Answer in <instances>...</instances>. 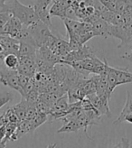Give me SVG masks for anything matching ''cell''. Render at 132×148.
<instances>
[{
  "label": "cell",
  "instance_id": "obj_1",
  "mask_svg": "<svg viewBox=\"0 0 132 148\" xmlns=\"http://www.w3.org/2000/svg\"><path fill=\"white\" fill-rule=\"evenodd\" d=\"M2 12H9L18 18L25 25L28 26L40 20L32 5H25L19 0H9L1 7Z\"/></svg>",
  "mask_w": 132,
  "mask_h": 148
},
{
  "label": "cell",
  "instance_id": "obj_2",
  "mask_svg": "<svg viewBox=\"0 0 132 148\" xmlns=\"http://www.w3.org/2000/svg\"><path fill=\"white\" fill-rule=\"evenodd\" d=\"M27 27L31 34L33 35L34 41L37 43L38 48L45 44L46 42L50 39V37L53 35L51 28L45 23H43L41 20H38L37 22L28 25Z\"/></svg>",
  "mask_w": 132,
  "mask_h": 148
},
{
  "label": "cell",
  "instance_id": "obj_3",
  "mask_svg": "<svg viewBox=\"0 0 132 148\" xmlns=\"http://www.w3.org/2000/svg\"><path fill=\"white\" fill-rule=\"evenodd\" d=\"M45 45H47L55 54L61 58L67 55L72 51L69 41H66L59 33L56 34H53L50 39L46 42Z\"/></svg>",
  "mask_w": 132,
  "mask_h": 148
},
{
  "label": "cell",
  "instance_id": "obj_4",
  "mask_svg": "<svg viewBox=\"0 0 132 148\" xmlns=\"http://www.w3.org/2000/svg\"><path fill=\"white\" fill-rule=\"evenodd\" d=\"M0 82L11 88L12 90L22 93V88L19 85V72L17 70H13L6 67L3 65L2 69L0 70Z\"/></svg>",
  "mask_w": 132,
  "mask_h": 148
},
{
  "label": "cell",
  "instance_id": "obj_5",
  "mask_svg": "<svg viewBox=\"0 0 132 148\" xmlns=\"http://www.w3.org/2000/svg\"><path fill=\"white\" fill-rule=\"evenodd\" d=\"M53 3V0H33L32 5L37 14L38 18L47 25L50 28L53 27L50 14V5Z\"/></svg>",
  "mask_w": 132,
  "mask_h": 148
},
{
  "label": "cell",
  "instance_id": "obj_6",
  "mask_svg": "<svg viewBox=\"0 0 132 148\" xmlns=\"http://www.w3.org/2000/svg\"><path fill=\"white\" fill-rule=\"evenodd\" d=\"M17 71L21 74L28 76L29 78L34 77L36 71L35 59L31 57H19V65Z\"/></svg>",
  "mask_w": 132,
  "mask_h": 148
},
{
  "label": "cell",
  "instance_id": "obj_7",
  "mask_svg": "<svg viewBox=\"0 0 132 148\" xmlns=\"http://www.w3.org/2000/svg\"><path fill=\"white\" fill-rule=\"evenodd\" d=\"M86 98L91 102L93 107L99 111L101 116L106 115L109 117L111 116V110H109V99L99 97V96L96 94V92L88 95Z\"/></svg>",
  "mask_w": 132,
  "mask_h": 148
},
{
  "label": "cell",
  "instance_id": "obj_8",
  "mask_svg": "<svg viewBox=\"0 0 132 148\" xmlns=\"http://www.w3.org/2000/svg\"><path fill=\"white\" fill-rule=\"evenodd\" d=\"M24 26H25V25L22 23L18 18L12 16L11 18L8 20V22L6 24V25L3 27L1 31L4 34L16 39Z\"/></svg>",
  "mask_w": 132,
  "mask_h": 148
},
{
  "label": "cell",
  "instance_id": "obj_9",
  "mask_svg": "<svg viewBox=\"0 0 132 148\" xmlns=\"http://www.w3.org/2000/svg\"><path fill=\"white\" fill-rule=\"evenodd\" d=\"M34 125L30 119H21L17 123V127L14 132V134L12 136L10 141H17L19 138L28 133H33L34 131Z\"/></svg>",
  "mask_w": 132,
  "mask_h": 148
},
{
  "label": "cell",
  "instance_id": "obj_10",
  "mask_svg": "<svg viewBox=\"0 0 132 148\" xmlns=\"http://www.w3.org/2000/svg\"><path fill=\"white\" fill-rule=\"evenodd\" d=\"M36 55L53 65L61 63L62 62V58L59 57L57 54H55L47 45H45V44H43V45H42L41 47L37 49Z\"/></svg>",
  "mask_w": 132,
  "mask_h": 148
},
{
  "label": "cell",
  "instance_id": "obj_11",
  "mask_svg": "<svg viewBox=\"0 0 132 148\" xmlns=\"http://www.w3.org/2000/svg\"><path fill=\"white\" fill-rule=\"evenodd\" d=\"M109 23L104 19L100 18L96 22L92 24V32L95 36H102L104 38H107L109 36Z\"/></svg>",
  "mask_w": 132,
  "mask_h": 148
},
{
  "label": "cell",
  "instance_id": "obj_12",
  "mask_svg": "<svg viewBox=\"0 0 132 148\" xmlns=\"http://www.w3.org/2000/svg\"><path fill=\"white\" fill-rule=\"evenodd\" d=\"M37 49H38L37 47L33 45L31 43H29V42H20L18 56L19 57H31V58L35 59Z\"/></svg>",
  "mask_w": 132,
  "mask_h": 148
},
{
  "label": "cell",
  "instance_id": "obj_13",
  "mask_svg": "<svg viewBox=\"0 0 132 148\" xmlns=\"http://www.w3.org/2000/svg\"><path fill=\"white\" fill-rule=\"evenodd\" d=\"M117 85H123L127 83H132V72L128 68H116Z\"/></svg>",
  "mask_w": 132,
  "mask_h": 148
},
{
  "label": "cell",
  "instance_id": "obj_14",
  "mask_svg": "<svg viewBox=\"0 0 132 148\" xmlns=\"http://www.w3.org/2000/svg\"><path fill=\"white\" fill-rule=\"evenodd\" d=\"M70 106V101L68 94L66 93L63 95L62 97L58 98V99L54 103V105L51 107V113H56V112H62V111L67 110Z\"/></svg>",
  "mask_w": 132,
  "mask_h": 148
},
{
  "label": "cell",
  "instance_id": "obj_15",
  "mask_svg": "<svg viewBox=\"0 0 132 148\" xmlns=\"http://www.w3.org/2000/svg\"><path fill=\"white\" fill-rule=\"evenodd\" d=\"M131 112L132 113V96L131 94L128 91L127 92V100H126V103H125V106H124L121 113L120 114V116H118V118L113 122V125H120L122 123V118L123 116H125L126 114Z\"/></svg>",
  "mask_w": 132,
  "mask_h": 148
},
{
  "label": "cell",
  "instance_id": "obj_16",
  "mask_svg": "<svg viewBox=\"0 0 132 148\" xmlns=\"http://www.w3.org/2000/svg\"><path fill=\"white\" fill-rule=\"evenodd\" d=\"M3 62L6 67L13 70H17L19 65V56L16 53H7L4 58Z\"/></svg>",
  "mask_w": 132,
  "mask_h": 148
},
{
  "label": "cell",
  "instance_id": "obj_17",
  "mask_svg": "<svg viewBox=\"0 0 132 148\" xmlns=\"http://www.w3.org/2000/svg\"><path fill=\"white\" fill-rule=\"evenodd\" d=\"M58 98H60L59 96H57L56 94H54L52 92H41L39 94V99L46 103L49 107H52L54 103L58 99Z\"/></svg>",
  "mask_w": 132,
  "mask_h": 148
},
{
  "label": "cell",
  "instance_id": "obj_18",
  "mask_svg": "<svg viewBox=\"0 0 132 148\" xmlns=\"http://www.w3.org/2000/svg\"><path fill=\"white\" fill-rule=\"evenodd\" d=\"M48 119V115L45 114V113H43V112H40L38 111L37 114H36L32 119H30L34 125V129L38 128L40 125H42L43 123H45Z\"/></svg>",
  "mask_w": 132,
  "mask_h": 148
},
{
  "label": "cell",
  "instance_id": "obj_19",
  "mask_svg": "<svg viewBox=\"0 0 132 148\" xmlns=\"http://www.w3.org/2000/svg\"><path fill=\"white\" fill-rule=\"evenodd\" d=\"M6 134L3 140V144L5 145H6V143L11 139L12 136L14 134V132H16V127H17V123H7L6 125Z\"/></svg>",
  "mask_w": 132,
  "mask_h": 148
},
{
  "label": "cell",
  "instance_id": "obj_20",
  "mask_svg": "<svg viewBox=\"0 0 132 148\" xmlns=\"http://www.w3.org/2000/svg\"><path fill=\"white\" fill-rule=\"evenodd\" d=\"M5 116L7 123H18L21 119L18 117V116L16 115V113L14 112V110L12 108H9L5 112Z\"/></svg>",
  "mask_w": 132,
  "mask_h": 148
},
{
  "label": "cell",
  "instance_id": "obj_21",
  "mask_svg": "<svg viewBox=\"0 0 132 148\" xmlns=\"http://www.w3.org/2000/svg\"><path fill=\"white\" fill-rule=\"evenodd\" d=\"M100 1L108 9L116 12L120 0H100Z\"/></svg>",
  "mask_w": 132,
  "mask_h": 148
},
{
  "label": "cell",
  "instance_id": "obj_22",
  "mask_svg": "<svg viewBox=\"0 0 132 148\" xmlns=\"http://www.w3.org/2000/svg\"><path fill=\"white\" fill-rule=\"evenodd\" d=\"M14 99V96L10 92H6L2 95H0V109H1L6 103L10 102Z\"/></svg>",
  "mask_w": 132,
  "mask_h": 148
},
{
  "label": "cell",
  "instance_id": "obj_23",
  "mask_svg": "<svg viewBox=\"0 0 132 148\" xmlns=\"http://www.w3.org/2000/svg\"><path fill=\"white\" fill-rule=\"evenodd\" d=\"M12 14L9 12H0V30H2L6 24L11 18Z\"/></svg>",
  "mask_w": 132,
  "mask_h": 148
},
{
  "label": "cell",
  "instance_id": "obj_24",
  "mask_svg": "<svg viewBox=\"0 0 132 148\" xmlns=\"http://www.w3.org/2000/svg\"><path fill=\"white\" fill-rule=\"evenodd\" d=\"M6 125H3L0 127V147H6V145L3 144V140L6 136Z\"/></svg>",
  "mask_w": 132,
  "mask_h": 148
},
{
  "label": "cell",
  "instance_id": "obj_25",
  "mask_svg": "<svg viewBox=\"0 0 132 148\" xmlns=\"http://www.w3.org/2000/svg\"><path fill=\"white\" fill-rule=\"evenodd\" d=\"M7 53H7V51H6L5 45L3 44V42H2L1 41H0V60L3 61V60H4V58H5V56H6Z\"/></svg>",
  "mask_w": 132,
  "mask_h": 148
},
{
  "label": "cell",
  "instance_id": "obj_26",
  "mask_svg": "<svg viewBox=\"0 0 132 148\" xmlns=\"http://www.w3.org/2000/svg\"><path fill=\"white\" fill-rule=\"evenodd\" d=\"M129 146H130V144L129 142V140L123 137L121 138V141L118 145H116L114 147H129Z\"/></svg>",
  "mask_w": 132,
  "mask_h": 148
},
{
  "label": "cell",
  "instance_id": "obj_27",
  "mask_svg": "<svg viewBox=\"0 0 132 148\" xmlns=\"http://www.w3.org/2000/svg\"><path fill=\"white\" fill-rule=\"evenodd\" d=\"M123 122H128L129 124H132V113L129 112L128 114H126L122 118V123Z\"/></svg>",
  "mask_w": 132,
  "mask_h": 148
},
{
  "label": "cell",
  "instance_id": "obj_28",
  "mask_svg": "<svg viewBox=\"0 0 132 148\" xmlns=\"http://www.w3.org/2000/svg\"><path fill=\"white\" fill-rule=\"evenodd\" d=\"M6 116H5V113H3L1 116H0V127L3 125H6Z\"/></svg>",
  "mask_w": 132,
  "mask_h": 148
},
{
  "label": "cell",
  "instance_id": "obj_29",
  "mask_svg": "<svg viewBox=\"0 0 132 148\" xmlns=\"http://www.w3.org/2000/svg\"><path fill=\"white\" fill-rule=\"evenodd\" d=\"M7 1H9V0H0V7H2Z\"/></svg>",
  "mask_w": 132,
  "mask_h": 148
},
{
  "label": "cell",
  "instance_id": "obj_30",
  "mask_svg": "<svg viewBox=\"0 0 132 148\" xmlns=\"http://www.w3.org/2000/svg\"><path fill=\"white\" fill-rule=\"evenodd\" d=\"M123 2H125L126 4H128V5H132V0H122Z\"/></svg>",
  "mask_w": 132,
  "mask_h": 148
},
{
  "label": "cell",
  "instance_id": "obj_31",
  "mask_svg": "<svg viewBox=\"0 0 132 148\" xmlns=\"http://www.w3.org/2000/svg\"><path fill=\"white\" fill-rule=\"evenodd\" d=\"M3 34H4V33H3V32H2L1 30H0V37H1V36H2Z\"/></svg>",
  "mask_w": 132,
  "mask_h": 148
}]
</instances>
